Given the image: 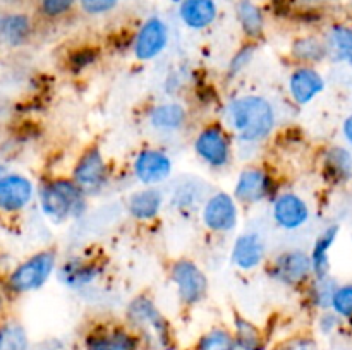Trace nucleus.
<instances>
[{
    "label": "nucleus",
    "mask_w": 352,
    "mask_h": 350,
    "mask_svg": "<svg viewBox=\"0 0 352 350\" xmlns=\"http://www.w3.org/2000/svg\"><path fill=\"white\" fill-rule=\"evenodd\" d=\"M222 117L234 139L246 146H260L277 127V110L263 95L234 96L223 106Z\"/></svg>",
    "instance_id": "1"
},
{
    "label": "nucleus",
    "mask_w": 352,
    "mask_h": 350,
    "mask_svg": "<svg viewBox=\"0 0 352 350\" xmlns=\"http://www.w3.org/2000/svg\"><path fill=\"white\" fill-rule=\"evenodd\" d=\"M124 319L126 325L140 336L143 345L153 347L157 350L177 349L172 323L151 295L140 294L131 299L126 305Z\"/></svg>",
    "instance_id": "2"
},
{
    "label": "nucleus",
    "mask_w": 352,
    "mask_h": 350,
    "mask_svg": "<svg viewBox=\"0 0 352 350\" xmlns=\"http://www.w3.org/2000/svg\"><path fill=\"white\" fill-rule=\"evenodd\" d=\"M38 206L48 222L62 225L88 211V196L71 177H50L36 187Z\"/></svg>",
    "instance_id": "3"
},
{
    "label": "nucleus",
    "mask_w": 352,
    "mask_h": 350,
    "mask_svg": "<svg viewBox=\"0 0 352 350\" xmlns=\"http://www.w3.org/2000/svg\"><path fill=\"white\" fill-rule=\"evenodd\" d=\"M58 264L57 250L47 247L30 254L26 259L17 263L3 281L7 295H26L41 290L55 277Z\"/></svg>",
    "instance_id": "4"
},
{
    "label": "nucleus",
    "mask_w": 352,
    "mask_h": 350,
    "mask_svg": "<svg viewBox=\"0 0 352 350\" xmlns=\"http://www.w3.org/2000/svg\"><path fill=\"white\" fill-rule=\"evenodd\" d=\"M230 130L223 122H208L196 132L192 139V151L205 167L212 170H223L236 156V144Z\"/></svg>",
    "instance_id": "5"
},
{
    "label": "nucleus",
    "mask_w": 352,
    "mask_h": 350,
    "mask_svg": "<svg viewBox=\"0 0 352 350\" xmlns=\"http://www.w3.org/2000/svg\"><path fill=\"white\" fill-rule=\"evenodd\" d=\"M168 280L174 287L179 304L184 307H196L208 297V275L191 257L182 256L172 261L168 266Z\"/></svg>",
    "instance_id": "6"
},
{
    "label": "nucleus",
    "mask_w": 352,
    "mask_h": 350,
    "mask_svg": "<svg viewBox=\"0 0 352 350\" xmlns=\"http://www.w3.org/2000/svg\"><path fill=\"white\" fill-rule=\"evenodd\" d=\"M277 192V178L263 165H246L241 168L232 187V196L239 206H258L272 201Z\"/></svg>",
    "instance_id": "7"
},
{
    "label": "nucleus",
    "mask_w": 352,
    "mask_h": 350,
    "mask_svg": "<svg viewBox=\"0 0 352 350\" xmlns=\"http://www.w3.org/2000/svg\"><path fill=\"white\" fill-rule=\"evenodd\" d=\"M69 177L88 198L102 194L110 184V165L102 148L96 144L85 148L76 158Z\"/></svg>",
    "instance_id": "8"
},
{
    "label": "nucleus",
    "mask_w": 352,
    "mask_h": 350,
    "mask_svg": "<svg viewBox=\"0 0 352 350\" xmlns=\"http://www.w3.org/2000/svg\"><path fill=\"white\" fill-rule=\"evenodd\" d=\"M199 220L210 233L229 235L239 226L241 208L232 192L213 191L199 208Z\"/></svg>",
    "instance_id": "9"
},
{
    "label": "nucleus",
    "mask_w": 352,
    "mask_h": 350,
    "mask_svg": "<svg viewBox=\"0 0 352 350\" xmlns=\"http://www.w3.org/2000/svg\"><path fill=\"white\" fill-rule=\"evenodd\" d=\"M267 275L274 283L285 288H299L313 278L309 253L302 249H287L275 254L267 266Z\"/></svg>",
    "instance_id": "10"
},
{
    "label": "nucleus",
    "mask_w": 352,
    "mask_h": 350,
    "mask_svg": "<svg viewBox=\"0 0 352 350\" xmlns=\"http://www.w3.org/2000/svg\"><path fill=\"white\" fill-rule=\"evenodd\" d=\"M131 172L141 185L160 187L174 175V161L170 154L162 148L144 146L134 154Z\"/></svg>",
    "instance_id": "11"
},
{
    "label": "nucleus",
    "mask_w": 352,
    "mask_h": 350,
    "mask_svg": "<svg viewBox=\"0 0 352 350\" xmlns=\"http://www.w3.org/2000/svg\"><path fill=\"white\" fill-rule=\"evenodd\" d=\"M85 350H143L140 336L126 323H102L86 331Z\"/></svg>",
    "instance_id": "12"
},
{
    "label": "nucleus",
    "mask_w": 352,
    "mask_h": 350,
    "mask_svg": "<svg viewBox=\"0 0 352 350\" xmlns=\"http://www.w3.org/2000/svg\"><path fill=\"white\" fill-rule=\"evenodd\" d=\"M103 264L95 257L74 254L58 261L55 277L62 287L79 292L95 285L103 275Z\"/></svg>",
    "instance_id": "13"
},
{
    "label": "nucleus",
    "mask_w": 352,
    "mask_h": 350,
    "mask_svg": "<svg viewBox=\"0 0 352 350\" xmlns=\"http://www.w3.org/2000/svg\"><path fill=\"white\" fill-rule=\"evenodd\" d=\"M170 31L162 17L151 16L143 21L133 38L131 51L140 62H151L160 57L168 47Z\"/></svg>",
    "instance_id": "14"
},
{
    "label": "nucleus",
    "mask_w": 352,
    "mask_h": 350,
    "mask_svg": "<svg viewBox=\"0 0 352 350\" xmlns=\"http://www.w3.org/2000/svg\"><path fill=\"white\" fill-rule=\"evenodd\" d=\"M36 198V184L21 172L9 170L0 177V213L14 216L23 213Z\"/></svg>",
    "instance_id": "15"
},
{
    "label": "nucleus",
    "mask_w": 352,
    "mask_h": 350,
    "mask_svg": "<svg viewBox=\"0 0 352 350\" xmlns=\"http://www.w3.org/2000/svg\"><path fill=\"white\" fill-rule=\"evenodd\" d=\"M270 216L275 226L284 232H296L309 222L311 209L306 199L298 192H277L270 201Z\"/></svg>",
    "instance_id": "16"
},
{
    "label": "nucleus",
    "mask_w": 352,
    "mask_h": 350,
    "mask_svg": "<svg viewBox=\"0 0 352 350\" xmlns=\"http://www.w3.org/2000/svg\"><path fill=\"white\" fill-rule=\"evenodd\" d=\"M268 259V246L265 237L256 230L241 232L234 239L230 249V263L243 273H251L263 266Z\"/></svg>",
    "instance_id": "17"
},
{
    "label": "nucleus",
    "mask_w": 352,
    "mask_h": 350,
    "mask_svg": "<svg viewBox=\"0 0 352 350\" xmlns=\"http://www.w3.org/2000/svg\"><path fill=\"white\" fill-rule=\"evenodd\" d=\"M188 122V108L175 100L155 103L146 112L148 127L160 136H177L186 129Z\"/></svg>",
    "instance_id": "18"
},
{
    "label": "nucleus",
    "mask_w": 352,
    "mask_h": 350,
    "mask_svg": "<svg viewBox=\"0 0 352 350\" xmlns=\"http://www.w3.org/2000/svg\"><path fill=\"white\" fill-rule=\"evenodd\" d=\"M167 202V194L157 185H141L140 189L127 196V215L140 223L155 222L162 215Z\"/></svg>",
    "instance_id": "19"
},
{
    "label": "nucleus",
    "mask_w": 352,
    "mask_h": 350,
    "mask_svg": "<svg viewBox=\"0 0 352 350\" xmlns=\"http://www.w3.org/2000/svg\"><path fill=\"white\" fill-rule=\"evenodd\" d=\"M325 89V78L315 65H296L287 79V91L299 106L311 103Z\"/></svg>",
    "instance_id": "20"
},
{
    "label": "nucleus",
    "mask_w": 352,
    "mask_h": 350,
    "mask_svg": "<svg viewBox=\"0 0 352 350\" xmlns=\"http://www.w3.org/2000/svg\"><path fill=\"white\" fill-rule=\"evenodd\" d=\"M33 19L23 10L0 12V45L7 48H21L33 38Z\"/></svg>",
    "instance_id": "21"
},
{
    "label": "nucleus",
    "mask_w": 352,
    "mask_h": 350,
    "mask_svg": "<svg viewBox=\"0 0 352 350\" xmlns=\"http://www.w3.org/2000/svg\"><path fill=\"white\" fill-rule=\"evenodd\" d=\"M206 184L195 175H184L174 182L168 196V202L174 209L181 213H191L201 208L206 199Z\"/></svg>",
    "instance_id": "22"
},
{
    "label": "nucleus",
    "mask_w": 352,
    "mask_h": 350,
    "mask_svg": "<svg viewBox=\"0 0 352 350\" xmlns=\"http://www.w3.org/2000/svg\"><path fill=\"white\" fill-rule=\"evenodd\" d=\"M179 17L188 30L203 31L217 21L219 5L215 0H181Z\"/></svg>",
    "instance_id": "23"
},
{
    "label": "nucleus",
    "mask_w": 352,
    "mask_h": 350,
    "mask_svg": "<svg viewBox=\"0 0 352 350\" xmlns=\"http://www.w3.org/2000/svg\"><path fill=\"white\" fill-rule=\"evenodd\" d=\"M230 329L234 336V350H268V338L265 331L246 316H234Z\"/></svg>",
    "instance_id": "24"
},
{
    "label": "nucleus",
    "mask_w": 352,
    "mask_h": 350,
    "mask_svg": "<svg viewBox=\"0 0 352 350\" xmlns=\"http://www.w3.org/2000/svg\"><path fill=\"white\" fill-rule=\"evenodd\" d=\"M236 19L248 41H260L265 34V14L254 0H237Z\"/></svg>",
    "instance_id": "25"
},
{
    "label": "nucleus",
    "mask_w": 352,
    "mask_h": 350,
    "mask_svg": "<svg viewBox=\"0 0 352 350\" xmlns=\"http://www.w3.org/2000/svg\"><path fill=\"white\" fill-rule=\"evenodd\" d=\"M323 175L333 184L352 178V153L344 146H330L323 153Z\"/></svg>",
    "instance_id": "26"
},
{
    "label": "nucleus",
    "mask_w": 352,
    "mask_h": 350,
    "mask_svg": "<svg viewBox=\"0 0 352 350\" xmlns=\"http://www.w3.org/2000/svg\"><path fill=\"white\" fill-rule=\"evenodd\" d=\"M289 55L292 60L298 62V65H316L329 57V50L325 40L308 34V36H298L292 41Z\"/></svg>",
    "instance_id": "27"
},
{
    "label": "nucleus",
    "mask_w": 352,
    "mask_h": 350,
    "mask_svg": "<svg viewBox=\"0 0 352 350\" xmlns=\"http://www.w3.org/2000/svg\"><path fill=\"white\" fill-rule=\"evenodd\" d=\"M339 237V225H330L316 237L309 253L313 277H327L330 275V250Z\"/></svg>",
    "instance_id": "28"
},
{
    "label": "nucleus",
    "mask_w": 352,
    "mask_h": 350,
    "mask_svg": "<svg viewBox=\"0 0 352 350\" xmlns=\"http://www.w3.org/2000/svg\"><path fill=\"white\" fill-rule=\"evenodd\" d=\"M329 57L337 62H347L352 67V27L337 24L330 27L325 38Z\"/></svg>",
    "instance_id": "29"
},
{
    "label": "nucleus",
    "mask_w": 352,
    "mask_h": 350,
    "mask_svg": "<svg viewBox=\"0 0 352 350\" xmlns=\"http://www.w3.org/2000/svg\"><path fill=\"white\" fill-rule=\"evenodd\" d=\"M0 350H31L30 335L23 323L14 318L0 321Z\"/></svg>",
    "instance_id": "30"
},
{
    "label": "nucleus",
    "mask_w": 352,
    "mask_h": 350,
    "mask_svg": "<svg viewBox=\"0 0 352 350\" xmlns=\"http://www.w3.org/2000/svg\"><path fill=\"white\" fill-rule=\"evenodd\" d=\"M192 350H234L232 329L227 326H213L206 329L198 336Z\"/></svg>",
    "instance_id": "31"
},
{
    "label": "nucleus",
    "mask_w": 352,
    "mask_h": 350,
    "mask_svg": "<svg viewBox=\"0 0 352 350\" xmlns=\"http://www.w3.org/2000/svg\"><path fill=\"white\" fill-rule=\"evenodd\" d=\"M339 287L337 281L330 275L327 277H313V280L308 281V299L313 307L327 311L332 304V297L336 288Z\"/></svg>",
    "instance_id": "32"
},
{
    "label": "nucleus",
    "mask_w": 352,
    "mask_h": 350,
    "mask_svg": "<svg viewBox=\"0 0 352 350\" xmlns=\"http://www.w3.org/2000/svg\"><path fill=\"white\" fill-rule=\"evenodd\" d=\"M256 51H258V43L256 41H246V43L241 45L234 55L230 57L229 64H227V79L232 81V79L239 78L244 71L251 65V62L254 60L256 57Z\"/></svg>",
    "instance_id": "33"
},
{
    "label": "nucleus",
    "mask_w": 352,
    "mask_h": 350,
    "mask_svg": "<svg viewBox=\"0 0 352 350\" xmlns=\"http://www.w3.org/2000/svg\"><path fill=\"white\" fill-rule=\"evenodd\" d=\"M78 0H36V10L43 19H64L74 12Z\"/></svg>",
    "instance_id": "34"
},
{
    "label": "nucleus",
    "mask_w": 352,
    "mask_h": 350,
    "mask_svg": "<svg viewBox=\"0 0 352 350\" xmlns=\"http://www.w3.org/2000/svg\"><path fill=\"white\" fill-rule=\"evenodd\" d=\"M98 48L93 47H81L78 50L71 51V55L67 57V67L71 69L72 72L79 74V72L86 71L91 65H95L98 62Z\"/></svg>",
    "instance_id": "35"
},
{
    "label": "nucleus",
    "mask_w": 352,
    "mask_h": 350,
    "mask_svg": "<svg viewBox=\"0 0 352 350\" xmlns=\"http://www.w3.org/2000/svg\"><path fill=\"white\" fill-rule=\"evenodd\" d=\"M330 309L340 319H352V283L339 285L336 288Z\"/></svg>",
    "instance_id": "36"
},
{
    "label": "nucleus",
    "mask_w": 352,
    "mask_h": 350,
    "mask_svg": "<svg viewBox=\"0 0 352 350\" xmlns=\"http://www.w3.org/2000/svg\"><path fill=\"white\" fill-rule=\"evenodd\" d=\"M120 3V0H78V5L86 16H105L110 14L113 9H117V5Z\"/></svg>",
    "instance_id": "37"
},
{
    "label": "nucleus",
    "mask_w": 352,
    "mask_h": 350,
    "mask_svg": "<svg viewBox=\"0 0 352 350\" xmlns=\"http://www.w3.org/2000/svg\"><path fill=\"white\" fill-rule=\"evenodd\" d=\"M274 350H318V343L311 336L298 335L278 343Z\"/></svg>",
    "instance_id": "38"
},
{
    "label": "nucleus",
    "mask_w": 352,
    "mask_h": 350,
    "mask_svg": "<svg viewBox=\"0 0 352 350\" xmlns=\"http://www.w3.org/2000/svg\"><path fill=\"white\" fill-rule=\"evenodd\" d=\"M339 323H340L339 316H337L332 309H327V311L322 312V316H320V319H318L320 331H322L323 335H330L333 329H337Z\"/></svg>",
    "instance_id": "39"
},
{
    "label": "nucleus",
    "mask_w": 352,
    "mask_h": 350,
    "mask_svg": "<svg viewBox=\"0 0 352 350\" xmlns=\"http://www.w3.org/2000/svg\"><path fill=\"white\" fill-rule=\"evenodd\" d=\"M342 132H344V137H346L347 143H349L352 146V113H351V115H347V119L344 120Z\"/></svg>",
    "instance_id": "40"
},
{
    "label": "nucleus",
    "mask_w": 352,
    "mask_h": 350,
    "mask_svg": "<svg viewBox=\"0 0 352 350\" xmlns=\"http://www.w3.org/2000/svg\"><path fill=\"white\" fill-rule=\"evenodd\" d=\"M6 301H7V292L6 288L0 287V314H2L3 309H6Z\"/></svg>",
    "instance_id": "41"
},
{
    "label": "nucleus",
    "mask_w": 352,
    "mask_h": 350,
    "mask_svg": "<svg viewBox=\"0 0 352 350\" xmlns=\"http://www.w3.org/2000/svg\"><path fill=\"white\" fill-rule=\"evenodd\" d=\"M7 172H9V167L3 163V160H0V177H2L3 174H7Z\"/></svg>",
    "instance_id": "42"
}]
</instances>
